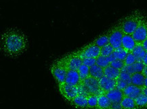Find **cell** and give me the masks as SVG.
<instances>
[{
  "label": "cell",
  "instance_id": "cell-1",
  "mask_svg": "<svg viewBox=\"0 0 147 109\" xmlns=\"http://www.w3.org/2000/svg\"><path fill=\"white\" fill-rule=\"evenodd\" d=\"M28 45L27 37L17 28L7 29L1 33L0 47L1 52L7 57H18L27 50Z\"/></svg>",
  "mask_w": 147,
  "mask_h": 109
},
{
  "label": "cell",
  "instance_id": "cell-29",
  "mask_svg": "<svg viewBox=\"0 0 147 109\" xmlns=\"http://www.w3.org/2000/svg\"><path fill=\"white\" fill-rule=\"evenodd\" d=\"M131 65L134 74H135V73L142 72L145 67V65L142 63V61H136L135 63H134L133 65Z\"/></svg>",
  "mask_w": 147,
  "mask_h": 109
},
{
  "label": "cell",
  "instance_id": "cell-39",
  "mask_svg": "<svg viewBox=\"0 0 147 109\" xmlns=\"http://www.w3.org/2000/svg\"><path fill=\"white\" fill-rule=\"evenodd\" d=\"M142 73H143V74H144V75L145 76L147 77V65H146V66L144 67V70H143Z\"/></svg>",
  "mask_w": 147,
  "mask_h": 109
},
{
  "label": "cell",
  "instance_id": "cell-25",
  "mask_svg": "<svg viewBox=\"0 0 147 109\" xmlns=\"http://www.w3.org/2000/svg\"><path fill=\"white\" fill-rule=\"evenodd\" d=\"M128 53L129 52L127 51H126L125 49H123V47H120L115 49L113 54L116 59L122 60V61H125Z\"/></svg>",
  "mask_w": 147,
  "mask_h": 109
},
{
  "label": "cell",
  "instance_id": "cell-7",
  "mask_svg": "<svg viewBox=\"0 0 147 109\" xmlns=\"http://www.w3.org/2000/svg\"><path fill=\"white\" fill-rule=\"evenodd\" d=\"M59 90L63 97L70 102L77 96L80 94L78 86H71L67 84H63L59 85Z\"/></svg>",
  "mask_w": 147,
  "mask_h": 109
},
{
  "label": "cell",
  "instance_id": "cell-28",
  "mask_svg": "<svg viewBox=\"0 0 147 109\" xmlns=\"http://www.w3.org/2000/svg\"><path fill=\"white\" fill-rule=\"evenodd\" d=\"M115 51V49L113 47V46L111 44H107L105 46H104L103 47L101 48V53H100V55L102 56H108L111 55V54L113 53Z\"/></svg>",
  "mask_w": 147,
  "mask_h": 109
},
{
  "label": "cell",
  "instance_id": "cell-40",
  "mask_svg": "<svg viewBox=\"0 0 147 109\" xmlns=\"http://www.w3.org/2000/svg\"><path fill=\"white\" fill-rule=\"evenodd\" d=\"M144 87H147V77L145 78V80H144Z\"/></svg>",
  "mask_w": 147,
  "mask_h": 109
},
{
  "label": "cell",
  "instance_id": "cell-5",
  "mask_svg": "<svg viewBox=\"0 0 147 109\" xmlns=\"http://www.w3.org/2000/svg\"><path fill=\"white\" fill-rule=\"evenodd\" d=\"M77 53L82 59L84 58H98L100 55L101 48L92 43Z\"/></svg>",
  "mask_w": 147,
  "mask_h": 109
},
{
  "label": "cell",
  "instance_id": "cell-6",
  "mask_svg": "<svg viewBox=\"0 0 147 109\" xmlns=\"http://www.w3.org/2000/svg\"><path fill=\"white\" fill-rule=\"evenodd\" d=\"M62 60L69 70L78 71L79 68L83 64V59L80 57L77 52L67 54Z\"/></svg>",
  "mask_w": 147,
  "mask_h": 109
},
{
  "label": "cell",
  "instance_id": "cell-15",
  "mask_svg": "<svg viewBox=\"0 0 147 109\" xmlns=\"http://www.w3.org/2000/svg\"><path fill=\"white\" fill-rule=\"evenodd\" d=\"M75 107L80 108H88V96L79 94L71 102Z\"/></svg>",
  "mask_w": 147,
  "mask_h": 109
},
{
  "label": "cell",
  "instance_id": "cell-31",
  "mask_svg": "<svg viewBox=\"0 0 147 109\" xmlns=\"http://www.w3.org/2000/svg\"><path fill=\"white\" fill-rule=\"evenodd\" d=\"M119 79L123 81V82H126L128 85L131 84V74H127V73L121 71V74Z\"/></svg>",
  "mask_w": 147,
  "mask_h": 109
},
{
  "label": "cell",
  "instance_id": "cell-10",
  "mask_svg": "<svg viewBox=\"0 0 147 109\" xmlns=\"http://www.w3.org/2000/svg\"><path fill=\"white\" fill-rule=\"evenodd\" d=\"M117 80L107 78L106 76H103L99 80V86L102 91L105 93L116 88Z\"/></svg>",
  "mask_w": 147,
  "mask_h": 109
},
{
  "label": "cell",
  "instance_id": "cell-14",
  "mask_svg": "<svg viewBox=\"0 0 147 109\" xmlns=\"http://www.w3.org/2000/svg\"><path fill=\"white\" fill-rule=\"evenodd\" d=\"M105 94H106L107 96L109 98V99L110 100L111 103L121 102L124 97L123 91L121 90H119L117 88L111 90V91L107 92Z\"/></svg>",
  "mask_w": 147,
  "mask_h": 109
},
{
  "label": "cell",
  "instance_id": "cell-24",
  "mask_svg": "<svg viewBox=\"0 0 147 109\" xmlns=\"http://www.w3.org/2000/svg\"><path fill=\"white\" fill-rule=\"evenodd\" d=\"M78 72L82 82L84 80H86V78H88V77L90 76V67L84 64H82L81 65L80 67L78 69Z\"/></svg>",
  "mask_w": 147,
  "mask_h": 109
},
{
  "label": "cell",
  "instance_id": "cell-2",
  "mask_svg": "<svg viewBox=\"0 0 147 109\" xmlns=\"http://www.w3.org/2000/svg\"><path fill=\"white\" fill-rule=\"evenodd\" d=\"M144 17L145 16L140 12L135 11L122 18L119 22L117 25L119 26L124 34L132 35Z\"/></svg>",
  "mask_w": 147,
  "mask_h": 109
},
{
  "label": "cell",
  "instance_id": "cell-35",
  "mask_svg": "<svg viewBox=\"0 0 147 109\" xmlns=\"http://www.w3.org/2000/svg\"><path fill=\"white\" fill-rule=\"evenodd\" d=\"M110 109H123L121 102H112L111 104Z\"/></svg>",
  "mask_w": 147,
  "mask_h": 109
},
{
  "label": "cell",
  "instance_id": "cell-12",
  "mask_svg": "<svg viewBox=\"0 0 147 109\" xmlns=\"http://www.w3.org/2000/svg\"><path fill=\"white\" fill-rule=\"evenodd\" d=\"M123 92L125 96L136 99L139 95L142 93V88L134 86L133 84H129L123 90Z\"/></svg>",
  "mask_w": 147,
  "mask_h": 109
},
{
  "label": "cell",
  "instance_id": "cell-13",
  "mask_svg": "<svg viewBox=\"0 0 147 109\" xmlns=\"http://www.w3.org/2000/svg\"><path fill=\"white\" fill-rule=\"evenodd\" d=\"M137 43L134 39L132 35L124 34L122 39V47L129 53H131L136 45Z\"/></svg>",
  "mask_w": 147,
  "mask_h": 109
},
{
  "label": "cell",
  "instance_id": "cell-3",
  "mask_svg": "<svg viewBox=\"0 0 147 109\" xmlns=\"http://www.w3.org/2000/svg\"><path fill=\"white\" fill-rule=\"evenodd\" d=\"M67 69L65 63L62 59L56 61L51 67V72L55 78L56 82L58 83V85L65 84V79L67 77Z\"/></svg>",
  "mask_w": 147,
  "mask_h": 109
},
{
  "label": "cell",
  "instance_id": "cell-26",
  "mask_svg": "<svg viewBox=\"0 0 147 109\" xmlns=\"http://www.w3.org/2000/svg\"><path fill=\"white\" fill-rule=\"evenodd\" d=\"M111 61L109 59V56H102L100 55L98 57L96 58V65H99L100 67H102V68H106L107 67H108L110 65Z\"/></svg>",
  "mask_w": 147,
  "mask_h": 109
},
{
  "label": "cell",
  "instance_id": "cell-16",
  "mask_svg": "<svg viewBox=\"0 0 147 109\" xmlns=\"http://www.w3.org/2000/svg\"><path fill=\"white\" fill-rule=\"evenodd\" d=\"M104 74H105V76H106L107 78L117 80L119 78L121 70H119V69L114 68V67L109 65L106 68L104 69Z\"/></svg>",
  "mask_w": 147,
  "mask_h": 109
},
{
  "label": "cell",
  "instance_id": "cell-23",
  "mask_svg": "<svg viewBox=\"0 0 147 109\" xmlns=\"http://www.w3.org/2000/svg\"><path fill=\"white\" fill-rule=\"evenodd\" d=\"M136 104L137 105L138 109H146L147 108V96L144 94H141L135 99Z\"/></svg>",
  "mask_w": 147,
  "mask_h": 109
},
{
  "label": "cell",
  "instance_id": "cell-11",
  "mask_svg": "<svg viewBox=\"0 0 147 109\" xmlns=\"http://www.w3.org/2000/svg\"><path fill=\"white\" fill-rule=\"evenodd\" d=\"M82 81L79 74L78 71L68 70L65 84L71 86H79L82 84Z\"/></svg>",
  "mask_w": 147,
  "mask_h": 109
},
{
  "label": "cell",
  "instance_id": "cell-18",
  "mask_svg": "<svg viewBox=\"0 0 147 109\" xmlns=\"http://www.w3.org/2000/svg\"><path fill=\"white\" fill-rule=\"evenodd\" d=\"M131 53L136 58L137 61H142L146 54V51L143 48L142 43H137Z\"/></svg>",
  "mask_w": 147,
  "mask_h": 109
},
{
  "label": "cell",
  "instance_id": "cell-38",
  "mask_svg": "<svg viewBox=\"0 0 147 109\" xmlns=\"http://www.w3.org/2000/svg\"><path fill=\"white\" fill-rule=\"evenodd\" d=\"M142 94H144V95H146L147 96V87H142Z\"/></svg>",
  "mask_w": 147,
  "mask_h": 109
},
{
  "label": "cell",
  "instance_id": "cell-33",
  "mask_svg": "<svg viewBox=\"0 0 147 109\" xmlns=\"http://www.w3.org/2000/svg\"><path fill=\"white\" fill-rule=\"evenodd\" d=\"M83 64L89 67L96 64V58H84L83 59Z\"/></svg>",
  "mask_w": 147,
  "mask_h": 109
},
{
  "label": "cell",
  "instance_id": "cell-8",
  "mask_svg": "<svg viewBox=\"0 0 147 109\" xmlns=\"http://www.w3.org/2000/svg\"><path fill=\"white\" fill-rule=\"evenodd\" d=\"M82 84L86 88L90 94H96L99 96L101 94L105 93L102 91L100 88L99 80L96 78L90 76L83 81Z\"/></svg>",
  "mask_w": 147,
  "mask_h": 109
},
{
  "label": "cell",
  "instance_id": "cell-27",
  "mask_svg": "<svg viewBox=\"0 0 147 109\" xmlns=\"http://www.w3.org/2000/svg\"><path fill=\"white\" fill-rule=\"evenodd\" d=\"M88 108H97L98 101V95L90 94L88 97Z\"/></svg>",
  "mask_w": 147,
  "mask_h": 109
},
{
  "label": "cell",
  "instance_id": "cell-34",
  "mask_svg": "<svg viewBox=\"0 0 147 109\" xmlns=\"http://www.w3.org/2000/svg\"><path fill=\"white\" fill-rule=\"evenodd\" d=\"M128 86V84L126 83V82H123V81L119 80V79H118V80H117V85H116V88H118L119 90H123L125 89V88L127 87Z\"/></svg>",
  "mask_w": 147,
  "mask_h": 109
},
{
  "label": "cell",
  "instance_id": "cell-36",
  "mask_svg": "<svg viewBox=\"0 0 147 109\" xmlns=\"http://www.w3.org/2000/svg\"><path fill=\"white\" fill-rule=\"evenodd\" d=\"M142 45L143 48H144V49L147 52V39H146V40L143 41L142 43Z\"/></svg>",
  "mask_w": 147,
  "mask_h": 109
},
{
  "label": "cell",
  "instance_id": "cell-21",
  "mask_svg": "<svg viewBox=\"0 0 147 109\" xmlns=\"http://www.w3.org/2000/svg\"><path fill=\"white\" fill-rule=\"evenodd\" d=\"M90 76L93 77L100 80L105 76V74H104V68L100 67L98 65H94L93 66L90 67Z\"/></svg>",
  "mask_w": 147,
  "mask_h": 109
},
{
  "label": "cell",
  "instance_id": "cell-4",
  "mask_svg": "<svg viewBox=\"0 0 147 109\" xmlns=\"http://www.w3.org/2000/svg\"><path fill=\"white\" fill-rule=\"evenodd\" d=\"M109 44L113 46L115 49L122 47V39L124 33L118 25H117L109 30Z\"/></svg>",
  "mask_w": 147,
  "mask_h": 109
},
{
  "label": "cell",
  "instance_id": "cell-32",
  "mask_svg": "<svg viewBox=\"0 0 147 109\" xmlns=\"http://www.w3.org/2000/svg\"><path fill=\"white\" fill-rule=\"evenodd\" d=\"M136 61V58L135 56L132 53H128L127 57H126L125 61H124L125 65H133L134 63H135Z\"/></svg>",
  "mask_w": 147,
  "mask_h": 109
},
{
  "label": "cell",
  "instance_id": "cell-37",
  "mask_svg": "<svg viewBox=\"0 0 147 109\" xmlns=\"http://www.w3.org/2000/svg\"><path fill=\"white\" fill-rule=\"evenodd\" d=\"M142 63H144V65H145V66H146L147 65V52H146V55H145V57L144 58V59L142 60Z\"/></svg>",
  "mask_w": 147,
  "mask_h": 109
},
{
  "label": "cell",
  "instance_id": "cell-19",
  "mask_svg": "<svg viewBox=\"0 0 147 109\" xmlns=\"http://www.w3.org/2000/svg\"><path fill=\"white\" fill-rule=\"evenodd\" d=\"M145 78L146 76L142 72L135 73L131 75V84L140 88L144 87Z\"/></svg>",
  "mask_w": 147,
  "mask_h": 109
},
{
  "label": "cell",
  "instance_id": "cell-30",
  "mask_svg": "<svg viewBox=\"0 0 147 109\" xmlns=\"http://www.w3.org/2000/svg\"><path fill=\"white\" fill-rule=\"evenodd\" d=\"M111 66H112L114 68L117 69L119 70H121L123 69V67L125 66V62L124 61H122V60L120 59H115L114 61H113L112 62H111L110 63Z\"/></svg>",
  "mask_w": 147,
  "mask_h": 109
},
{
  "label": "cell",
  "instance_id": "cell-9",
  "mask_svg": "<svg viewBox=\"0 0 147 109\" xmlns=\"http://www.w3.org/2000/svg\"><path fill=\"white\" fill-rule=\"evenodd\" d=\"M132 37L137 43H142L147 39V18L144 17L140 25L137 28Z\"/></svg>",
  "mask_w": 147,
  "mask_h": 109
},
{
  "label": "cell",
  "instance_id": "cell-20",
  "mask_svg": "<svg viewBox=\"0 0 147 109\" xmlns=\"http://www.w3.org/2000/svg\"><path fill=\"white\" fill-rule=\"evenodd\" d=\"M121 104L123 109H138L135 99L130 97L124 96L123 100L121 102Z\"/></svg>",
  "mask_w": 147,
  "mask_h": 109
},
{
  "label": "cell",
  "instance_id": "cell-22",
  "mask_svg": "<svg viewBox=\"0 0 147 109\" xmlns=\"http://www.w3.org/2000/svg\"><path fill=\"white\" fill-rule=\"evenodd\" d=\"M94 44L97 45L100 48L103 47L104 46L107 45L109 43V32L103 34L98 37L95 41H94Z\"/></svg>",
  "mask_w": 147,
  "mask_h": 109
},
{
  "label": "cell",
  "instance_id": "cell-17",
  "mask_svg": "<svg viewBox=\"0 0 147 109\" xmlns=\"http://www.w3.org/2000/svg\"><path fill=\"white\" fill-rule=\"evenodd\" d=\"M111 102L106 94L102 93L98 96V106L96 109H110Z\"/></svg>",
  "mask_w": 147,
  "mask_h": 109
}]
</instances>
